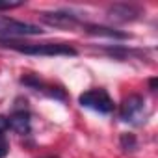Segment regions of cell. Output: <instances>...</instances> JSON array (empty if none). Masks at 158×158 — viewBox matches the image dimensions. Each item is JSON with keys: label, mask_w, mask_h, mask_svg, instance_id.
<instances>
[{"label": "cell", "mask_w": 158, "mask_h": 158, "mask_svg": "<svg viewBox=\"0 0 158 158\" xmlns=\"http://www.w3.org/2000/svg\"><path fill=\"white\" fill-rule=\"evenodd\" d=\"M0 47L28 56H76V50L67 43H23L11 37H0Z\"/></svg>", "instance_id": "6da1fadb"}, {"label": "cell", "mask_w": 158, "mask_h": 158, "mask_svg": "<svg viewBox=\"0 0 158 158\" xmlns=\"http://www.w3.org/2000/svg\"><path fill=\"white\" fill-rule=\"evenodd\" d=\"M138 15H139V10L128 4H115L108 10V17L115 23H128L138 19Z\"/></svg>", "instance_id": "52a82bcc"}, {"label": "cell", "mask_w": 158, "mask_h": 158, "mask_svg": "<svg viewBox=\"0 0 158 158\" xmlns=\"http://www.w3.org/2000/svg\"><path fill=\"white\" fill-rule=\"evenodd\" d=\"M78 102H80V106L89 108V110H95L99 114H112L115 110L114 99L102 88H95V89L84 91L80 97H78Z\"/></svg>", "instance_id": "7a4b0ae2"}, {"label": "cell", "mask_w": 158, "mask_h": 158, "mask_svg": "<svg viewBox=\"0 0 158 158\" xmlns=\"http://www.w3.org/2000/svg\"><path fill=\"white\" fill-rule=\"evenodd\" d=\"M43 34V28L32 23L15 21L10 17L0 15V37H23V35H39Z\"/></svg>", "instance_id": "3957f363"}, {"label": "cell", "mask_w": 158, "mask_h": 158, "mask_svg": "<svg viewBox=\"0 0 158 158\" xmlns=\"http://www.w3.org/2000/svg\"><path fill=\"white\" fill-rule=\"evenodd\" d=\"M23 2H6V4H0V11H8V10H15L21 8Z\"/></svg>", "instance_id": "8fae6325"}, {"label": "cell", "mask_w": 158, "mask_h": 158, "mask_svg": "<svg viewBox=\"0 0 158 158\" xmlns=\"http://www.w3.org/2000/svg\"><path fill=\"white\" fill-rule=\"evenodd\" d=\"M136 138H134V134H123L121 136V147L125 149V151H134L136 149Z\"/></svg>", "instance_id": "9c48e42d"}, {"label": "cell", "mask_w": 158, "mask_h": 158, "mask_svg": "<svg viewBox=\"0 0 158 158\" xmlns=\"http://www.w3.org/2000/svg\"><path fill=\"white\" fill-rule=\"evenodd\" d=\"M8 128H11L15 134H21V136L30 134V130H32V117H30V112L24 110V108L15 110V112L8 117Z\"/></svg>", "instance_id": "8992f818"}, {"label": "cell", "mask_w": 158, "mask_h": 158, "mask_svg": "<svg viewBox=\"0 0 158 158\" xmlns=\"http://www.w3.org/2000/svg\"><path fill=\"white\" fill-rule=\"evenodd\" d=\"M41 21L47 23L48 26L63 28V30H74L78 26H82L78 17L69 11H45V13H41Z\"/></svg>", "instance_id": "5b68a950"}, {"label": "cell", "mask_w": 158, "mask_h": 158, "mask_svg": "<svg viewBox=\"0 0 158 158\" xmlns=\"http://www.w3.org/2000/svg\"><path fill=\"white\" fill-rule=\"evenodd\" d=\"M143 108H145V101L141 95H128L119 108V117L127 123H138V119H141L143 115Z\"/></svg>", "instance_id": "277c9868"}, {"label": "cell", "mask_w": 158, "mask_h": 158, "mask_svg": "<svg viewBox=\"0 0 158 158\" xmlns=\"http://www.w3.org/2000/svg\"><path fill=\"white\" fill-rule=\"evenodd\" d=\"M10 152V143L4 136V130H0V158H4Z\"/></svg>", "instance_id": "30bf717a"}, {"label": "cell", "mask_w": 158, "mask_h": 158, "mask_svg": "<svg viewBox=\"0 0 158 158\" xmlns=\"http://www.w3.org/2000/svg\"><path fill=\"white\" fill-rule=\"evenodd\" d=\"M8 128V117L0 115V130H6Z\"/></svg>", "instance_id": "7c38bea8"}, {"label": "cell", "mask_w": 158, "mask_h": 158, "mask_svg": "<svg viewBox=\"0 0 158 158\" xmlns=\"http://www.w3.org/2000/svg\"><path fill=\"white\" fill-rule=\"evenodd\" d=\"M84 32L91 34V35H104V37H114V39H127L128 34L125 32H119V30H114V28H108V26H97V24H82Z\"/></svg>", "instance_id": "ba28073f"}, {"label": "cell", "mask_w": 158, "mask_h": 158, "mask_svg": "<svg viewBox=\"0 0 158 158\" xmlns=\"http://www.w3.org/2000/svg\"><path fill=\"white\" fill-rule=\"evenodd\" d=\"M149 84H151V89L154 91V89H156V78H151V82H149Z\"/></svg>", "instance_id": "4fadbf2b"}]
</instances>
